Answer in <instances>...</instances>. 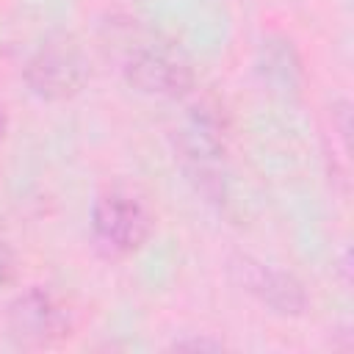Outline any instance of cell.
<instances>
[{
  "label": "cell",
  "mask_w": 354,
  "mask_h": 354,
  "mask_svg": "<svg viewBox=\"0 0 354 354\" xmlns=\"http://www.w3.org/2000/svg\"><path fill=\"white\" fill-rule=\"evenodd\" d=\"M3 133H6V108L0 105V138H3Z\"/></svg>",
  "instance_id": "30bf717a"
},
{
  "label": "cell",
  "mask_w": 354,
  "mask_h": 354,
  "mask_svg": "<svg viewBox=\"0 0 354 354\" xmlns=\"http://www.w3.org/2000/svg\"><path fill=\"white\" fill-rule=\"evenodd\" d=\"M127 83L152 97H183L194 86L188 61L169 44H141L124 61Z\"/></svg>",
  "instance_id": "5b68a950"
},
{
  "label": "cell",
  "mask_w": 354,
  "mask_h": 354,
  "mask_svg": "<svg viewBox=\"0 0 354 354\" xmlns=\"http://www.w3.org/2000/svg\"><path fill=\"white\" fill-rule=\"evenodd\" d=\"M174 348H221V343H216V340H177L174 343Z\"/></svg>",
  "instance_id": "ba28073f"
},
{
  "label": "cell",
  "mask_w": 354,
  "mask_h": 354,
  "mask_svg": "<svg viewBox=\"0 0 354 354\" xmlns=\"http://www.w3.org/2000/svg\"><path fill=\"white\" fill-rule=\"evenodd\" d=\"M8 274H11V257H8L6 246L0 243V282H6V279H8Z\"/></svg>",
  "instance_id": "9c48e42d"
},
{
  "label": "cell",
  "mask_w": 354,
  "mask_h": 354,
  "mask_svg": "<svg viewBox=\"0 0 354 354\" xmlns=\"http://www.w3.org/2000/svg\"><path fill=\"white\" fill-rule=\"evenodd\" d=\"M86 58L72 36L44 39L25 64V83L41 100H64L86 83Z\"/></svg>",
  "instance_id": "7a4b0ae2"
},
{
  "label": "cell",
  "mask_w": 354,
  "mask_h": 354,
  "mask_svg": "<svg viewBox=\"0 0 354 354\" xmlns=\"http://www.w3.org/2000/svg\"><path fill=\"white\" fill-rule=\"evenodd\" d=\"M177 144L188 177L210 202H218L224 196V127L218 113L205 105L196 108L180 130Z\"/></svg>",
  "instance_id": "6da1fadb"
},
{
  "label": "cell",
  "mask_w": 354,
  "mask_h": 354,
  "mask_svg": "<svg viewBox=\"0 0 354 354\" xmlns=\"http://www.w3.org/2000/svg\"><path fill=\"white\" fill-rule=\"evenodd\" d=\"M91 230L97 243L108 254H130L144 246V241L149 238L152 221L147 207L136 196L124 191H108L94 202Z\"/></svg>",
  "instance_id": "3957f363"
},
{
  "label": "cell",
  "mask_w": 354,
  "mask_h": 354,
  "mask_svg": "<svg viewBox=\"0 0 354 354\" xmlns=\"http://www.w3.org/2000/svg\"><path fill=\"white\" fill-rule=\"evenodd\" d=\"M257 69H260L263 80L277 91L288 94V91H299V86H301V61H299L296 50L290 47V41H285V39L263 41Z\"/></svg>",
  "instance_id": "52a82bcc"
},
{
  "label": "cell",
  "mask_w": 354,
  "mask_h": 354,
  "mask_svg": "<svg viewBox=\"0 0 354 354\" xmlns=\"http://www.w3.org/2000/svg\"><path fill=\"white\" fill-rule=\"evenodd\" d=\"M232 271L238 274L241 285L249 293H254L263 304H268L274 313L299 315L307 307V296H304L299 279L290 277L288 271H279V268L252 260V257H238Z\"/></svg>",
  "instance_id": "8992f818"
},
{
  "label": "cell",
  "mask_w": 354,
  "mask_h": 354,
  "mask_svg": "<svg viewBox=\"0 0 354 354\" xmlns=\"http://www.w3.org/2000/svg\"><path fill=\"white\" fill-rule=\"evenodd\" d=\"M8 332L22 346H50L69 335V313L47 288H28L8 304Z\"/></svg>",
  "instance_id": "277c9868"
}]
</instances>
